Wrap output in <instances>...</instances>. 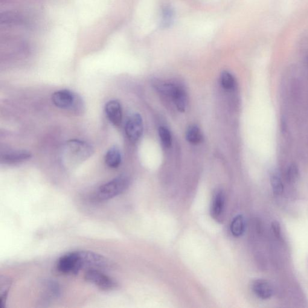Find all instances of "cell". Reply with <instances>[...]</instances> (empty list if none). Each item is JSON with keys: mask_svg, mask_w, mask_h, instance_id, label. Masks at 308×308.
Here are the masks:
<instances>
[{"mask_svg": "<svg viewBox=\"0 0 308 308\" xmlns=\"http://www.w3.org/2000/svg\"><path fill=\"white\" fill-rule=\"evenodd\" d=\"M31 157V154L27 151H8L1 154V161L7 164L18 163V162L28 160Z\"/></svg>", "mask_w": 308, "mask_h": 308, "instance_id": "8fae6325", "label": "cell"}, {"mask_svg": "<svg viewBox=\"0 0 308 308\" xmlns=\"http://www.w3.org/2000/svg\"><path fill=\"white\" fill-rule=\"evenodd\" d=\"M1 23L5 24H22L23 19L21 15L13 12L4 13L1 14Z\"/></svg>", "mask_w": 308, "mask_h": 308, "instance_id": "e0dca14e", "label": "cell"}, {"mask_svg": "<svg viewBox=\"0 0 308 308\" xmlns=\"http://www.w3.org/2000/svg\"><path fill=\"white\" fill-rule=\"evenodd\" d=\"M130 178L126 175H121L101 185L97 191L98 199L107 200L118 196L128 189Z\"/></svg>", "mask_w": 308, "mask_h": 308, "instance_id": "7a4b0ae2", "label": "cell"}, {"mask_svg": "<svg viewBox=\"0 0 308 308\" xmlns=\"http://www.w3.org/2000/svg\"><path fill=\"white\" fill-rule=\"evenodd\" d=\"M52 101L55 106L62 109H70L79 111L82 109L80 98L69 90H60L52 95Z\"/></svg>", "mask_w": 308, "mask_h": 308, "instance_id": "277c9868", "label": "cell"}, {"mask_svg": "<svg viewBox=\"0 0 308 308\" xmlns=\"http://www.w3.org/2000/svg\"><path fill=\"white\" fill-rule=\"evenodd\" d=\"M107 118L116 126H118L123 120V110L121 104L116 100L109 101L105 106Z\"/></svg>", "mask_w": 308, "mask_h": 308, "instance_id": "9c48e42d", "label": "cell"}, {"mask_svg": "<svg viewBox=\"0 0 308 308\" xmlns=\"http://www.w3.org/2000/svg\"><path fill=\"white\" fill-rule=\"evenodd\" d=\"M143 130V120L138 113L131 115L127 119L125 126V132L130 141L133 142L138 141L141 138Z\"/></svg>", "mask_w": 308, "mask_h": 308, "instance_id": "ba28073f", "label": "cell"}, {"mask_svg": "<svg viewBox=\"0 0 308 308\" xmlns=\"http://www.w3.org/2000/svg\"><path fill=\"white\" fill-rule=\"evenodd\" d=\"M252 290L256 296L263 300L271 298L273 294V289L271 284L265 280L255 281L253 283Z\"/></svg>", "mask_w": 308, "mask_h": 308, "instance_id": "7c38bea8", "label": "cell"}, {"mask_svg": "<svg viewBox=\"0 0 308 308\" xmlns=\"http://www.w3.org/2000/svg\"><path fill=\"white\" fill-rule=\"evenodd\" d=\"M299 177V168L297 165L293 164L290 165L287 170L286 178L288 182H295Z\"/></svg>", "mask_w": 308, "mask_h": 308, "instance_id": "7402d4cb", "label": "cell"}, {"mask_svg": "<svg viewBox=\"0 0 308 308\" xmlns=\"http://www.w3.org/2000/svg\"><path fill=\"white\" fill-rule=\"evenodd\" d=\"M57 269L64 274H78L82 270L78 251L68 253L61 257L58 260Z\"/></svg>", "mask_w": 308, "mask_h": 308, "instance_id": "5b68a950", "label": "cell"}, {"mask_svg": "<svg viewBox=\"0 0 308 308\" xmlns=\"http://www.w3.org/2000/svg\"><path fill=\"white\" fill-rule=\"evenodd\" d=\"M82 269H101L109 265L107 258L91 251H78Z\"/></svg>", "mask_w": 308, "mask_h": 308, "instance_id": "8992f818", "label": "cell"}, {"mask_svg": "<svg viewBox=\"0 0 308 308\" xmlns=\"http://www.w3.org/2000/svg\"><path fill=\"white\" fill-rule=\"evenodd\" d=\"M186 139L189 143L197 145L202 142L203 136L199 128L197 126H191L186 133Z\"/></svg>", "mask_w": 308, "mask_h": 308, "instance_id": "9a60e30c", "label": "cell"}, {"mask_svg": "<svg viewBox=\"0 0 308 308\" xmlns=\"http://www.w3.org/2000/svg\"><path fill=\"white\" fill-rule=\"evenodd\" d=\"M272 228L276 237L280 238L281 237V229L280 223L277 221H274L272 223Z\"/></svg>", "mask_w": 308, "mask_h": 308, "instance_id": "603a6c76", "label": "cell"}, {"mask_svg": "<svg viewBox=\"0 0 308 308\" xmlns=\"http://www.w3.org/2000/svg\"><path fill=\"white\" fill-rule=\"evenodd\" d=\"M225 194L222 190H217L214 194L211 209V216L215 220L217 221L222 220L225 211Z\"/></svg>", "mask_w": 308, "mask_h": 308, "instance_id": "30bf717a", "label": "cell"}, {"mask_svg": "<svg viewBox=\"0 0 308 308\" xmlns=\"http://www.w3.org/2000/svg\"><path fill=\"white\" fill-rule=\"evenodd\" d=\"M156 88L161 94L172 99L176 109L180 112H184L187 108L188 98L184 89L177 84L159 82L155 84Z\"/></svg>", "mask_w": 308, "mask_h": 308, "instance_id": "3957f363", "label": "cell"}, {"mask_svg": "<svg viewBox=\"0 0 308 308\" xmlns=\"http://www.w3.org/2000/svg\"><path fill=\"white\" fill-rule=\"evenodd\" d=\"M11 284L9 279L4 278L0 280V308H4L8 293Z\"/></svg>", "mask_w": 308, "mask_h": 308, "instance_id": "2e32d148", "label": "cell"}, {"mask_svg": "<svg viewBox=\"0 0 308 308\" xmlns=\"http://www.w3.org/2000/svg\"><path fill=\"white\" fill-rule=\"evenodd\" d=\"M158 133L162 145L165 148H169L172 146V138L170 131L167 128L161 127H159Z\"/></svg>", "mask_w": 308, "mask_h": 308, "instance_id": "d6986e66", "label": "cell"}, {"mask_svg": "<svg viewBox=\"0 0 308 308\" xmlns=\"http://www.w3.org/2000/svg\"><path fill=\"white\" fill-rule=\"evenodd\" d=\"M84 277L89 283L95 284L103 290H111L117 287V284L113 279L98 269L87 270Z\"/></svg>", "mask_w": 308, "mask_h": 308, "instance_id": "52a82bcc", "label": "cell"}, {"mask_svg": "<svg viewBox=\"0 0 308 308\" xmlns=\"http://www.w3.org/2000/svg\"><path fill=\"white\" fill-rule=\"evenodd\" d=\"M173 18V10L169 7H165L162 13L161 25L162 27H169L172 24Z\"/></svg>", "mask_w": 308, "mask_h": 308, "instance_id": "44dd1931", "label": "cell"}, {"mask_svg": "<svg viewBox=\"0 0 308 308\" xmlns=\"http://www.w3.org/2000/svg\"><path fill=\"white\" fill-rule=\"evenodd\" d=\"M94 148L86 142L71 140L63 145L60 158L64 164H77L91 157Z\"/></svg>", "mask_w": 308, "mask_h": 308, "instance_id": "6da1fadb", "label": "cell"}, {"mask_svg": "<svg viewBox=\"0 0 308 308\" xmlns=\"http://www.w3.org/2000/svg\"><path fill=\"white\" fill-rule=\"evenodd\" d=\"M221 84L226 91H232L235 88V80L230 72L223 71L221 75Z\"/></svg>", "mask_w": 308, "mask_h": 308, "instance_id": "ac0fdd59", "label": "cell"}, {"mask_svg": "<svg viewBox=\"0 0 308 308\" xmlns=\"http://www.w3.org/2000/svg\"><path fill=\"white\" fill-rule=\"evenodd\" d=\"M246 222L242 215H238L234 218L231 223V231L234 237L242 236L245 232Z\"/></svg>", "mask_w": 308, "mask_h": 308, "instance_id": "5bb4252c", "label": "cell"}, {"mask_svg": "<svg viewBox=\"0 0 308 308\" xmlns=\"http://www.w3.org/2000/svg\"><path fill=\"white\" fill-rule=\"evenodd\" d=\"M271 184L273 193L277 195H281L284 191V184L281 178L278 173L273 174L271 176Z\"/></svg>", "mask_w": 308, "mask_h": 308, "instance_id": "ffe728a7", "label": "cell"}, {"mask_svg": "<svg viewBox=\"0 0 308 308\" xmlns=\"http://www.w3.org/2000/svg\"><path fill=\"white\" fill-rule=\"evenodd\" d=\"M106 164L110 168H118L121 164L122 155L120 150L116 147L110 148L105 156Z\"/></svg>", "mask_w": 308, "mask_h": 308, "instance_id": "4fadbf2b", "label": "cell"}]
</instances>
